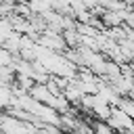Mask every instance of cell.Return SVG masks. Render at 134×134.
Returning a JSON list of instances; mask_svg holds the SVG:
<instances>
[{"label": "cell", "instance_id": "cell-2", "mask_svg": "<svg viewBox=\"0 0 134 134\" xmlns=\"http://www.w3.org/2000/svg\"><path fill=\"white\" fill-rule=\"evenodd\" d=\"M13 65V54L6 48H0V67H10Z\"/></svg>", "mask_w": 134, "mask_h": 134}, {"label": "cell", "instance_id": "cell-1", "mask_svg": "<svg viewBox=\"0 0 134 134\" xmlns=\"http://www.w3.org/2000/svg\"><path fill=\"white\" fill-rule=\"evenodd\" d=\"M90 124H92V134H113L115 132V128L107 119H94Z\"/></svg>", "mask_w": 134, "mask_h": 134}]
</instances>
